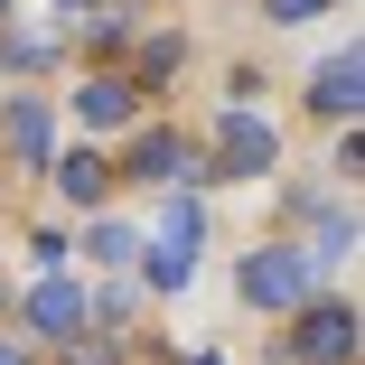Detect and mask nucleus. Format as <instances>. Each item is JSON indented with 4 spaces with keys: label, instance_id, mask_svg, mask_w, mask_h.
Masks as SVG:
<instances>
[{
    "label": "nucleus",
    "instance_id": "9",
    "mask_svg": "<svg viewBox=\"0 0 365 365\" xmlns=\"http://www.w3.org/2000/svg\"><path fill=\"white\" fill-rule=\"evenodd\" d=\"M0 131H10V150H19V160H47V131H56V122H47L38 103H10V122H0Z\"/></svg>",
    "mask_w": 365,
    "mask_h": 365
},
{
    "label": "nucleus",
    "instance_id": "16",
    "mask_svg": "<svg viewBox=\"0 0 365 365\" xmlns=\"http://www.w3.org/2000/svg\"><path fill=\"white\" fill-rule=\"evenodd\" d=\"M56 10H94V0H56Z\"/></svg>",
    "mask_w": 365,
    "mask_h": 365
},
{
    "label": "nucleus",
    "instance_id": "2",
    "mask_svg": "<svg viewBox=\"0 0 365 365\" xmlns=\"http://www.w3.org/2000/svg\"><path fill=\"white\" fill-rule=\"evenodd\" d=\"M290 356H300V365H346V356H356V309H337V300L300 309V337H290Z\"/></svg>",
    "mask_w": 365,
    "mask_h": 365
},
{
    "label": "nucleus",
    "instance_id": "11",
    "mask_svg": "<svg viewBox=\"0 0 365 365\" xmlns=\"http://www.w3.org/2000/svg\"><path fill=\"white\" fill-rule=\"evenodd\" d=\"M66 365H122V346H113V337H76V346H66Z\"/></svg>",
    "mask_w": 365,
    "mask_h": 365
},
{
    "label": "nucleus",
    "instance_id": "3",
    "mask_svg": "<svg viewBox=\"0 0 365 365\" xmlns=\"http://www.w3.org/2000/svg\"><path fill=\"white\" fill-rule=\"evenodd\" d=\"M300 290H309V262H300V253L272 244V253L244 262V300H253V309H300Z\"/></svg>",
    "mask_w": 365,
    "mask_h": 365
},
{
    "label": "nucleus",
    "instance_id": "14",
    "mask_svg": "<svg viewBox=\"0 0 365 365\" xmlns=\"http://www.w3.org/2000/svg\"><path fill=\"white\" fill-rule=\"evenodd\" d=\"M309 10H328V0H272V19H309Z\"/></svg>",
    "mask_w": 365,
    "mask_h": 365
},
{
    "label": "nucleus",
    "instance_id": "10",
    "mask_svg": "<svg viewBox=\"0 0 365 365\" xmlns=\"http://www.w3.org/2000/svg\"><path fill=\"white\" fill-rule=\"evenodd\" d=\"M56 178H66V197H76V206H94V197L113 187V169H103V160H85V150H76V160H66Z\"/></svg>",
    "mask_w": 365,
    "mask_h": 365
},
{
    "label": "nucleus",
    "instance_id": "5",
    "mask_svg": "<svg viewBox=\"0 0 365 365\" xmlns=\"http://www.w3.org/2000/svg\"><path fill=\"white\" fill-rule=\"evenodd\" d=\"M29 319H38L47 337H76V328H85V290H76V281H38V290H29Z\"/></svg>",
    "mask_w": 365,
    "mask_h": 365
},
{
    "label": "nucleus",
    "instance_id": "18",
    "mask_svg": "<svg viewBox=\"0 0 365 365\" xmlns=\"http://www.w3.org/2000/svg\"><path fill=\"white\" fill-rule=\"evenodd\" d=\"M0 10H10V0H0Z\"/></svg>",
    "mask_w": 365,
    "mask_h": 365
},
{
    "label": "nucleus",
    "instance_id": "13",
    "mask_svg": "<svg viewBox=\"0 0 365 365\" xmlns=\"http://www.w3.org/2000/svg\"><path fill=\"white\" fill-rule=\"evenodd\" d=\"M94 253L103 262H131V225H94Z\"/></svg>",
    "mask_w": 365,
    "mask_h": 365
},
{
    "label": "nucleus",
    "instance_id": "15",
    "mask_svg": "<svg viewBox=\"0 0 365 365\" xmlns=\"http://www.w3.org/2000/svg\"><path fill=\"white\" fill-rule=\"evenodd\" d=\"M0 365H29V356H19V346H10V337H0Z\"/></svg>",
    "mask_w": 365,
    "mask_h": 365
},
{
    "label": "nucleus",
    "instance_id": "6",
    "mask_svg": "<svg viewBox=\"0 0 365 365\" xmlns=\"http://www.w3.org/2000/svg\"><path fill=\"white\" fill-rule=\"evenodd\" d=\"M356 85H365V76H356V56H328V66H319V85H309V103L346 122V113H356Z\"/></svg>",
    "mask_w": 365,
    "mask_h": 365
},
{
    "label": "nucleus",
    "instance_id": "17",
    "mask_svg": "<svg viewBox=\"0 0 365 365\" xmlns=\"http://www.w3.org/2000/svg\"><path fill=\"white\" fill-rule=\"evenodd\" d=\"M187 365H215V356H187Z\"/></svg>",
    "mask_w": 365,
    "mask_h": 365
},
{
    "label": "nucleus",
    "instance_id": "4",
    "mask_svg": "<svg viewBox=\"0 0 365 365\" xmlns=\"http://www.w3.org/2000/svg\"><path fill=\"white\" fill-rule=\"evenodd\" d=\"M215 169H225V178H262L272 169V122L262 113H235L225 140H215Z\"/></svg>",
    "mask_w": 365,
    "mask_h": 365
},
{
    "label": "nucleus",
    "instance_id": "12",
    "mask_svg": "<svg viewBox=\"0 0 365 365\" xmlns=\"http://www.w3.org/2000/svg\"><path fill=\"white\" fill-rule=\"evenodd\" d=\"M178 56H187L178 38H150V47H140V76H169V66H178Z\"/></svg>",
    "mask_w": 365,
    "mask_h": 365
},
{
    "label": "nucleus",
    "instance_id": "1",
    "mask_svg": "<svg viewBox=\"0 0 365 365\" xmlns=\"http://www.w3.org/2000/svg\"><path fill=\"white\" fill-rule=\"evenodd\" d=\"M197 235H206V206H197V197H169V206H160V244H150V290H178V281H187Z\"/></svg>",
    "mask_w": 365,
    "mask_h": 365
},
{
    "label": "nucleus",
    "instance_id": "7",
    "mask_svg": "<svg viewBox=\"0 0 365 365\" xmlns=\"http://www.w3.org/2000/svg\"><path fill=\"white\" fill-rule=\"evenodd\" d=\"M131 169H140V178H178V169H187V140L140 131V140H131Z\"/></svg>",
    "mask_w": 365,
    "mask_h": 365
},
{
    "label": "nucleus",
    "instance_id": "8",
    "mask_svg": "<svg viewBox=\"0 0 365 365\" xmlns=\"http://www.w3.org/2000/svg\"><path fill=\"white\" fill-rule=\"evenodd\" d=\"M76 122H94V131L131 122V85H85V94H76Z\"/></svg>",
    "mask_w": 365,
    "mask_h": 365
}]
</instances>
